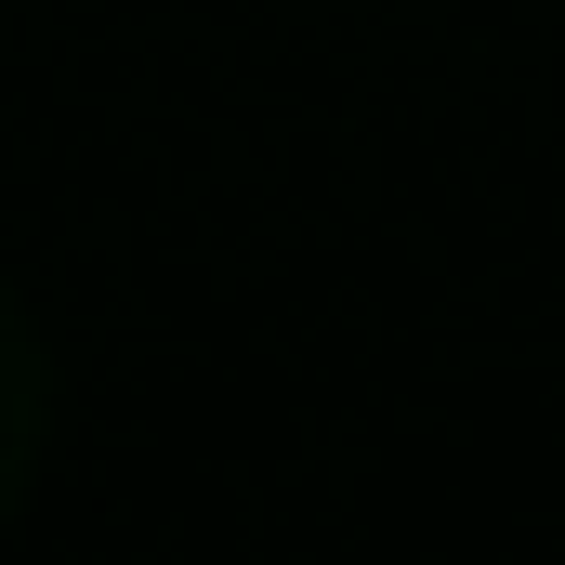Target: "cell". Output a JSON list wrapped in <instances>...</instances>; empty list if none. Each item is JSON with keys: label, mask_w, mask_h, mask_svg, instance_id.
<instances>
[{"label": "cell", "mask_w": 565, "mask_h": 565, "mask_svg": "<svg viewBox=\"0 0 565 565\" xmlns=\"http://www.w3.org/2000/svg\"><path fill=\"white\" fill-rule=\"evenodd\" d=\"M40 434H53V355H40V316L0 289V513L40 473Z\"/></svg>", "instance_id": "1"}]
</instances>
